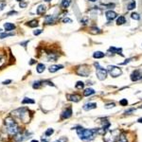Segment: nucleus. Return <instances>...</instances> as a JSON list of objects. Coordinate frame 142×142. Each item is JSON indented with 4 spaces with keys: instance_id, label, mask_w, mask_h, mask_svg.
Segmentation results:
<instances>
[{
    "instance_id": "1",
    "label": "nucleus",
    "mask_w": 142,
    "mask_h": 142,
    "mask_svg": "<svg viewBox=\"0 0 142 142\" xmlns=\"http://www.w3.org/2000/svg\"><path fill=\"white\" fill-rule=\"evenodd\" d=\"M77 128L78 129L76 130H77V134L79 137L84 141L92 140L95 137V135H96V134L99 133V130H100V129H84L80 126H78Z\"/></svg>"
},
{
    "instance_id": "2",
    "label": "nucleus",
    "mask_w": 142,
    "mask_h": 142,
    "mask_svg": "<svg viewBox=\"0 0 142 142\" xmlns=\"http://www.w3.org/2000/svg\"><path fill=\"white\" fill-rule=\"evenodd\" d=\"M11 115L13 116L17 117L21 121H23L24 123H29L30 120V112L29 111V109H27L25 107L18 108V109L12 111Z\"/></svg>"
},
{
    "instance_id": "3",
    "label": "nucleus",
    "mask_w": 142,
    "mask_h": 142,
    "mask_svg": "<svg viewBox=\"0 0 142 142\" xmlns=\"http://www.w3.org/2000/svg\"><path fill=\"white\" fill-rule=\"evenodd\" d=\"M4 123H5L6 131L10 135H15L20 132L19 125L17 124V122L13 120L12 117H11V116L6 117Z\"/></svg>"
},
{
    "instance_id": "4",
    "label": "nucleus",
    "mask_w": 142,
    "mask_h": 142,
    "mask_svg": "<svg viewBox=\"0 0 142 142\" xmlns=\"http://www.w3.org/2000/svg\"><path fill=\"white\" fill-rule=\"evenodd\" d=\"M120 135V131L117 130V129H115L113 131H109L105 134L104 135V141L105 142H116L118 136Z\"/></svg>"
},
{
    "instance_id": "5",
    "label": "nucleus",
    "mask_w": 142,
    "mask_h": 142,
    "mask_svg": "<svg viewBox=\"0 0 142 142\" xmlns=\"http://www.w3.org/2000/svg\"><path fill=\"white\" fill-rule=\"evenodd\" d=\"M94 65L96 66V73H97V77L100 81H103L106 79V76H107V72L108 71L106 69H104L103 67H101L99 63H95Z\"/></svg>"
},
{
    "instance_id": "6",
    "label": "nucleus",
    "mask_w": 142,
    "mask_h": 142,
    "mask_svg": "<svg viewBox=\"0 0 142 142\" xmlns=\"http://www.w3.org/2000/svg\"><path fill=\"white\" fill-rule=\"evenodd\" d=\"M107 71L113 78H116V77L120 76L122 74L121 69L120 67H117V66H115V65H108L107 66Z\"/></svg>"
},
{
    "instance_id": "7",
    "label": "nucleus",
    "mask_w": 142,
    "mask_h": 142,
    "mask_svg": "<svg viewBox=\"0 0 142 142\" xmlns=\"http://www.w3.org/2000/svg\"><path fill=\"white\" fill-rule=\"evenodd\" d=\"M30 135H31V134L29 133L28 131H24V132H21V131H20L17 135H15L14 140H15L16 142H22V141H24V140L30 138Z\"/></svg>"
},
{
    "instance_id": "8",
    "label": "nucleus",
    "mask_w": 142,
    "mask_h": 142,
    "mask_svg": "<svg viewBox=\"0 0 142 142\" xmlns=\"http://www.w3.org/2000/svg\"><path fill=\"white\" fill-rule=\"evenodd\" d=\"M77 74L82 77H87L90 74V69L87 65H82L77 69Z\"/></svg>"
},
{
    "instance_id": "9",
    "label": "nucleus",
    "mask_w": 142,
    "mask_h": 142,
    "mask_svg": "<svg viewBox=\"0 0 142 142\" xmlns=\"http://www.w3.org/2000/svg\"><path fill=\"white\" fill-rule=\"evenodd\" d=\"M131 80L133 82H137L139 80H142V73L140 70H135L134 72L131 74Z\"/></svg>"
},
{
    "instance_id": "10",
    "label": "nucleus",
    "mask_w": 142,
    "mask_h": 142,
    "mask_svg": "<svg viewBox=\"0 0 142 142\" xmlns=\"http://www.w3.org/2000/svg\"><path fill=\"white\" fill-rule=\"evenodd\" d=\"M71 116H72V109H71V107H67L63 111L61 115V118L62 120H66V118H69Z\"/></svg>"
},
{
    "instance_id": "11",
    "label": "nucleus",
    "mask_w": 142,
    "mask_h": 142,
    "mask_svg": "<svg viewBox=\"0 0 142 142\" xmlns=\"http://www.w3.org/2000/svg\"><path fill=\"white\" fill-rule=\"evenodd\" d=\"M66 98L70 101H74V102H78L81 101L82 97L80 96V95H67Z\"/></svg>"
},
{
    "instance_id": "12",
    "label": "nucleus",
    "mask_w": 142,
    "mask_h": 142,
    "mask_svg": "<svg viewBox=\"0 0 142 142\" xmlns=\"http://www.w3.org/2000/svg\"><path fill=\"white\" fill-rule=\"evenodd\" d=\"M95 108H97V103H95V102H88L82 106V109L85 111H89V110H92Z\"/></svg>"
},
{
    "instance_id": "13",
    "label": "nucleus",
    "mask_w": 142,
    "mask_h": 142,
    "mask_svg": "<svg viewBox=\"0 0 142 142\" xmlns=\"http://www.w3.org/2000/svg\"><path fill=\"white\" fill-rule=\"evenodd\" d=\"M105 16H106V18H107V20H114L115 18H116V13L115 12V11H107L106 12H105Z\"/></svg>"
},
{
    "instance_id": "14",
    "label": "nucleus",
    "mask_w": 142,
    "mask_h": 142,
    "mask_svg": "<svg viewBox=\"0 0 142 142\" xmlns=\"http://www.w3.org/2000/svg\"><path fill=\"white\" fill-rule=\"evenodd\" d=\"M4 29L6 30V31H11V30H13L15 29V25L11 23H5L4 24Z\"/></svg>"
},
{
    "instance_id": "15",
    "label": "nucleus",
    "mask_w": 142,
    "mask_h": 142,
    "mask_svg": "<svg viewBox=\"0 0 142 142\" xmlns=\"http://www.w3.org/2000/svg\"><path fill=\"white\" fill-rule=\"evenodd\" d=\"M57 59H58V55L56 53L50 52L47 55V60H49V62H55V61H57Z\"/></svg>"
},
{
    "instance_id": "16",
    "label": "nucleus",
    "mask_w": 142,
    "mask_h": 142,
    "mask_svg": "<svg viewBox=\"0 0 142 142\" xmlns=\"http://www.w3.org/2000/svg\"><path fill=\"white\" fill-rule=\"evenodd\" d=\"M63 67H64L63 65H55L54 64V65H51L49 70L50 73H54V72H56V71H58L59 69H62Z\"/></svg>"
},
{
    "instance_id": "17",
    "label": "nucleus",
    "mask_w": 142,
    "mask_h": 142,
    "mask_svg": "<svg viewBox=\"0 0 142 142\" xmlns=\"http://www.w3.org/2000/svg\"><path fill=\"white\" fill-rule=\"evenodd\" d=\"M109 51H112V53H116V54H120L121 56H123V54L121 53L122 49H116V47H114V46H111L109 49Z\"/></svg>"
},
{
    "instance_id": "18",
    "label": "nucleus",
    "mask_w": 142,
    "mask_h": 142,
    "mask_svg": "<svg viewBox=\"0 0 142 142\" xmlns=\"http://www.w3.org/2000/svg\"><path fill=\"white\" fill-rule=\"evenodd\" d=\"M104 56H105V54L103 52H101V51H96V52H94V54H93V57L95 59H101Z\"/></svg>"
},
{
    "instance_id": "19",
    "label": "nucleus",
    "mask_w": 142,
    "mask_h": 142,
    "mask_svg": "<svg viewBox=\"0 0 142 142\" xmlns=\"http://www.w3.org/2000/svg\"><path fill=\"white\" fill-rule=\"evenodd\" d=\"M116 142H128L126 135H125L124 133H123V134H120V136H118V138H117V140H116Z\"/></svg>"
},
{
    "instance_id": "20",
    "label": "nucleus",
    "mask_w": 142,
    "mask_h": 142,
    "mask_svg": "<svg viewBox=\"0 0 142 142\" xmlns=\"http://www.w3.org/2000/svg\"><path fill=\"white\" fill-rule=\"evenodd\" d=\"M93 94H95V90L92 89V88H87L83 92V96L88 97V96H91V95H93Z\"/></svg>"
},
{
    "instance_id": "21",
    "label": "nucleus",
    "mask_w": 142,
    "mask_h": 142,
    "mask_svg": "<svg viewBox=\"0 0 142 142\" xmlns=\"http://www.w3.org/2000/svg\"><path fill=\"white\" fill-rule=\"evenodd\" d=\"M46 11V7L45 5H40L38 8H37V13L38 14H44Z\"/></svg>"
},
{
    "instance_id": "22",
    "label": "nucleus",
    "mask_w": 142,
    "mask_h": 142,
    "mask_svg": "<svg viewBox=\"0 0 142 142\" xmlns=\"http://www.w3.org/2000/svg\"><path fill=\"white\" fill-rule=\"evenodd\" d=\"M45 24H52L54 23V16L53 15H46L45 19Z\"/></svg>"
},
{
    "instance_id": "23",
    "label": "nucleus",
    "mask_w": 142,
    "mask_h": 142,
    "mask_svg": "<svg viewBox=\"0 0 142 142\" xmlns=\"http://www.w3.org/2000/svg\"><path fill=\"white\" fill-rule=\"evenodd\" d=\"M27 26H29L30 28H36V27H38V21L37 20H31V21L27 23Z\"/></svg>"
},
{
    "instance_id": "24",
    "label": "nucleus",
    "mask_w": 142,
    "mask_h": 142,
    "mask_svg": "<svg viewBox=\"0 0 142 142\" xmlns=\"http://www.w3.org/2000/svg\"><path fill=\"white\" fill-rule=\"evenodd\" d=\"M124 23H126V19L124 16H120L117 19H116V24L118 26H120V25H123Z\"/></svg>"
},
{
    "instance_id": "25",
    "label": "nucleus",
    "mask_w": 142,
    "mask_h": 142,
    "mask_svg": "<svg viewBox=\"0 0 142 142\" xmlns=\"http://www.w3.org/2000/svg\"><path fill=\"white\" fill-rule=\"evenodd\" d=\"M45 69V64H38L37 68H36V70H37V72H38V73H42V72H44Z\"/></svg>"
},
{
    "instance_id": "26",
    "label": "nucleus",
    "mask_w": 142,
    "mask_h": 142,
    "mask_svg": "<svg viewBox=\"0 0 142 142\" xmlns=\"http://www.w3.org/2000/svg\"><path fill=\"white\" fill-rule=\"evenodd\" d=\"M22 103L23 104H34L35 103V101L32 100V99H30V98H25L23 101H22Z\"/></svg>"
},
{
    "instance_id": "27",
    "label": "nucleus",
    "mask_w": 142,
    "mask_h": 142,
    "mask_svg": "<svg viewBox=\"0 0 142 142\" xmlns=\"http://www.w3.org/2000/svg\"><path fill=\"white\" fill-rule=\"evenodd\" d=\"M89 32H90V33H92V34H99V33H101V30L100 29L96 28V27H94V28H91V29H90Z\"/></svg>"
},
{
    "instance_id": "28",
    "label": "nucleus",
    "mask_w": 142,
    "mask_h": 142,
    "mask_svg": "<svg viewBox=\"0 0 142 142\" xmlns=\"http://www.w3.org/2000/svg\"><path fill=\"white\" fill-rule=\"evenodd\" d=\"M70 3H71V0H62V7L64 9H66L70 5Z\"/></svg>"
},
{
    "instance_id": "29",
    "label": "nucleus",
    "mask_w": 142,
    "mask_h": 142,
    "mask_svg": "<svg viewBox=\"0 0 142 142\" xmlns=\"http://www.w3.org/2000/svg\"><path fill=\"white\" fill-rule=\"evenodd\" d=\"M42 85H43V82H40V81H37V82H33L32 87H33L34 89H39Z\"/></svg>"
},
{
    "instance_id": "30",
    "label": "nucleus",
    "mask_w": 142,
    "mask_h": 142,
    "mask_svg": "<svg viewBox=\"0 0 142 142\" xmlns=\"http://www.w3.org/2000/svg\"><path fill=\"white\" fill-rule=\"evenodd\" d=\"M53 133H54V130H53L52 128H49V129H47V130L45 132V136L49 137V136H50Z\"/></svg>"
},
{
    "instance_id": "31",
    "label": "nucleus",
    "mask_w": 142,
    "mask_h": 142,
    "mask_svg": "<svg viewBox=\"0 0 142 142\" xmlns=\"http://www.w3.org/2000/svg\"><path fill=\"white\" fill-rule=\"evenodd\" d=\"M135 1H134V0H133V1H131L130 2V4L128 5V11H132V10H134L135 8Z\"/></svg>"
},
{
    "instance_id": "32",
    "label": "nucleus",
    "mask_w": 142,
    "mask_h": 142,
    "mask_svg": "<svg viewBox=\"0 0 142 142\" xmlns=\"http://www.w3.org/2000/svg\"><path fill=\"white\" fill-rule=\"evenodd\" d=\"M13 35H14V33H6V32H4V33H0V39H4V38H6V37L13 36Z\"/></svg>"
},
{
    "instance_id": "33",
    "label": "nucleus",
    "mask_w": 142,
    "mask_h": 142,
    "mask_svg": "<svg viewBox=\"0 0 142 142\" xmlns=\"http://www.w3.org/2000/svg\"><path fill=\"white\" fill-rule=\"evenodd\" d=\"M131 18L134 19V20H139L140 19V15L138 13H136V12H133L131 14Z\"/></svg>"
},
{
    "instance_id": "34",
    "label": "nucleus",
    "mask_w": 142,
    "mask_h": 142,
    "mask_svg": "<svg viewBox=\"0 0 142 142\" xmlns=\"http://www.w3.org/2000/svg\"><path fill=\"white\" fill-rule=\"evenodd\" d=\"M5 63H6V59H5V57H4L3 55L0 54V67H2V66L5 64Z\"/></svg>"
},
{
    "instance_id": "35",
    "label": "nucleus",
    "mask_w": 142,
    "mask_h": 142,
    "mask_svg": "<svg viewBox=\"0 0 142 142\" xmlns=\"http://www.w3.org/2000/svg\"><path fill=\"white\" fill-rule=\"evenodd\" d=\"M75 87H76L77 89H82V88L84 87V83H83L82 82H78L76 83Z\"/></svg>"
},
{
    "instance_id": "36",
    "label": "nucleus",
    "mask_w": 142,
    "mask_h": 142,
    "mask_svg": "<svg viewBox=\"0 0 142 142\" xmlns=\"http://www.w3.org/2000/svg\"><path fill=\"white\" fill-rule=\"evenodd\" d=\"M5 7H6V1L5 0H1L0 1V11H3Z\"/></svg>"
},
{
    "instance_id": "37",
    "label": "nucleus",
    "mask_w": 142,
    "mask_h": 142,
    "mask_svg": "<svg viewBox=\"0 0 142 142\" xmlns=\"http://www.w3.org/2000/svg\"><path fill=\"white\" fill-rule=\"evenodd\" d=\"M42 82H43V84H44V85H45V84H46V85H49V86H55V85H54V83H53L52 82H50V81H43Z\"/></svg>"
},
{
    "instance_id": "38",
    "label": "nucleus",
    "mask_w": 142,
    "mask_h": 142,
    "mask_svg": "<svg viewBox=\"0 0 142 142\" xmlns=\"http://www.w3.org/2000/svg\"><path fill=\"white\" fill-rule=\"evenodd\" d=\"M120 104L121 106H127V105H128V101H127V99L121 100V101H120Z\"/></svg>"
},
{
    "instance_id": "39",
    "label": "nucleus",
    "mask_w": 142,
    "mask_h": 142,
    "mask_svg": "<svg viewBox=\"0 0 142 142\" xmlns=\"http://www.w3.org/2000/svg\"><path fill=\"white\" fill-rule=\"evenodd\" d=\"M116 105H115V103H108V104H106L105 106H104V108L105 109H111V108H114Z\"/></svg>"
},
{
    "instance_id": "40",
    "label": "nucleus",
    "mask_w": 142,
    "mask_h": 142,
    "mask_svg": "<svg viewBox=\"0 0 142 142\" xmlns=\"http://www.w3.org/2000/svg\"><path fill=\"white\" fill-rule=\"evenodd\" d=\"M133 60H134V58H130V59H127V60H126L125 62H123V63H120V65H124V64H127L128 63H130V62H132Z\"/></svg>"
},
{
    "instance_id": "41",
    "label": "nucleus",
    "mask_w": 142,
    "mask_h": 142,
    "mask_svg": "<svg viewBox=\"0 0 142 142\" xmlns=\"http://www.w3.org/2000/svg\"><path fill=\"white\" fill-rule=\"evenodd\" d=\"M81 23L82 24V25H86V24L88 23V18H87V17H84V18H82V19L81 20Z\"/></svg>"
},
{
    "instance_id": "42",
    "label": "nucleus",
    "mask_w": 142,
    "mask_h": 142,
    "mask_svg": "<svg viewBox=\"0 0 142 142\" xmlns=\"http://www.w3.org/2000/svg\"><path fill=\"white\" fill-rule=\"evenodd\" d=\"M54 142H67V138L66 137H61L60 139L54 141Z\"/></svg>"
},
{
    "instance_id": "43",
    "label": "nucleus",
    "mask_w": 142,
    "mask_h": 142,
    "mask_svg": "<svg viewBox=\"0 0 142 142\" xmlns=\"http://www.w3.org/2000/svg\"><path fill=\"white\" fill-rule=\"evenodd\" d=\"M19 6H20V8H26L27 6H28V3H26V2H20V4H19Z\"/></svg>"
},
{
    "instance_id": "44",
    "label": "nucleus",
    "mask_w": 142,
    "mask_h": 142,
    "mask_svg": "<svg viewBox=\"0 0 142 142\" xmlns=\"http://www.w3.org/2000/svg\"><path fill=\"white\" fill-rule=\"evenodd\" d=\"M64 23H72V20H71V19H69V18H64L63 20H62Z\"/></svg>"
},
{
    "instance_id": "45",
    "label": "nucleus",
    "mask_w": 142,
    "mask_h": 142,
    "mask_svg": "<svg viewBox=\"0 0 142 142\" xmlns=\"http://www.w3.org/2000/svg\"><path fill=\"white\" fill-rule=\"evenodd\" d=\"M42 32H43L42 30H34V31H33V34H34V35H39V34H41Z\"/></svg>"
},
{
    "instance_id": "46",
    "label": "nucleus",
    "mask_w": 142,
    "mask_h": 142,
    "mask_svg": "<svg viewBox=\"0 0 142 142\" xmlns=\"http://www.w3.org/2000/svg\"><path fill=\"white\" fill-rule=\"evenodd\" d=\"M12 14H17V11H10V12H8V14H7V15H9V16H11V15H12Z\"/></svg>"
},
{
    "instance_id": "47",
    "label": "nucleus",
    "mask_w": 142,
    "mask_h": 142,
    "mask_svg": "<svg viewBox=\"0 0 142 142\" xmlns=\"http://www.w3.org/2000/svg\"><path fill=\"white\" fill-rule=\"evenodd\" d=\"M11 80H7V81H4L2 83L3 84H9V83H11Z\"/></svg>"
},
{
    "instance_id": "48",
    "label": "nucleus",
    "mask_w": 142,
    "mask_h": 142,
    "mask_svg": "<svg viewBox=\"0 0 142 142\" xmlns=\"http://www.w3.org/2000/svg\"><path fill=\"white\" fill-rule=\"evenodd\" d=\"M135 111V109L134 108H131V109H129V110H127L126 112H125V114H130L131 112H134Z\"/></svg>"
},
{
    "instance_id": "49",
    "label": "nucleus",
    "mask_w": 142,
    "mask_h": 142,
    "mask_svg": "<svg viewBox=\"0 0 142 142\" xmlns=\"http://www.w3.org/2000/svg\"><path fill=\"white\" fill-rule=\"evenodd\" d=\"M27 44H29V41H26L25 43H21V45H23V46H26V45Z\"/></svg>"
},
{
    "instance_id": "50",
    "label": "nucleus",
    "mask_w": 142,
    "mask_h": 142,
    "mask_svg": "<svg viewBox=\"0 0 142 142\" xmlns=\"http://www.w3.org/2000/svg\"><path fill=\"white\" fill-rule=\"evenodd\" d=\"M34 63H35V61H34V60L32 59V60H30V64H33Z\"/></svg>"
},
{
    "instance_id": "51",
    "label": "nucleus",
    "mask_w": 142,
    "mask_h": 142,
    "mask_svg": "<svg viewBox=\"0 0 142 142\" xmlns=\"http://www.w3.org/2000/svg\"><path fill=\"white\" fill-rule=\"evenodd\" d=\"M137 122H139V123H142V117H141V118H138V120H137Z\"/></svg>"
},
{
    "instance_id": "52",
    "label": "nucleus",
    "mask_w": 142,
    "mask_h": 142,
    "mask_svg": "<svg viewBox=\"0 0 142 142\" xmlns=\"http://www.w3.org/2000/svg\"><path fill=\"white\" fill-rule=\"evenodd\" d=\"M89 1H90V2H96L97 0H89Z\"/></svg>"
},
{
    "instance_id": "53",
    "label": "nucleus",
    "mask_w": 142,
    "mask_h": 142,
    "mask_svg": "<svg viewBox=\"0 0 142 142\" xmlns=\"http://www.w3.org/2000/svg\"><path fill=\"white\" fill-rule=\"evenodd\" d=\"M30 142H38V141H37V140H31Z\"/></svg>"
},
{
    "instance_id": "54",
    "label": "nucleus",
    "mask_w": 142,
    "mask_h": 142,
    "mask_svg": "<svg viewBox=\"0 0 142 142\" xmlns=\"http://www.w3.org/2000/svg\"><path fill=\"white\" fill-rule=\"evenodd\" d=\"M45 1H46V2H49V1H50V0H45Z\"/></svg>"
},
{
    "instance_id": "55",
    "label": "nucleus",
    "mask_w": 142,
    "mask_h": 142,
    "mask_svg": "<svg viewBox=\"0 0 142 142\" xmlns=\"http://www.w3.org/2000/svg\"><path fill=\"white\" fill-rule=\"evenodd\" d=\"M17 1H20V2H22V1H23V0H17Z\"/></svg>"
},
{
    "instance_id": "56",
    "label": "nucleus",
    "mask_w": 142,
    "mask_h": 142,
    "mask_svg": "<svg viewBox=\"0 0 142 142\" xmlns=\"http://www.w3.org/2000/svg\"><path fill=\"white\" fill-rule=\"evenodd\" d=\"M0 31H1V30H0Z\"/></svg>"
}]
</instances>
